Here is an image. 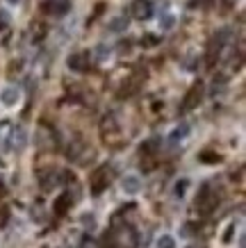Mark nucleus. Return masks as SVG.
Segmentation results:
<instances>
[{"instance_id": "16", "label": "nucleus", "mask_w": 246, "mask_h": 248, "mask_svg": "<svg viewBox=\"0 0 246 248\" xmlns=\"http://www.w3.org/2000/svg\"><path fill=\"white\" fill-rule=\"evenodd\" d=\"M157 146H160V139H157V137H153V139H148L146 143H142V153L146 155V157H150V155H155Z\"/></svg>"}, {"instance_id": "30", "label": "nucleus", "mask_w": 246, "mask_h": 248, "mask_svg": "<svg viewBox=\"0 0 246 248\" xmlns=\"http://www.w3.org/2000/svg\"><path fill=\"white\" fill-rule=\"evenodd\" d=\"M189 248H203V246H189Z\"/></svg>"}, {"instance_id": "17", "label": "nucleus", "mask_w": 246, "mask_h": 248, "mask_svg": "<svg viewBox=\"0 0 246 248\" xmlns=\"http://www.w3.org/2000/svg\"><path fill=\"white\" fill-rule=\"evenodd\" d=\"M155 248H176V239L171 234H160L155 241Z\"/></svg>"}, {"instance_id": "2", "label": "nucleus", "mask_w": 246, "mask_h": 248, "mask_svg": "<svg viewBox=\"0 0 246 248\" xmlns=\"http://www.w3.org/2000/svg\"><path fill=\"white\" fill-rule=\"evenodd\" d=\"M219 201H221L219 191H212V187H210V185H203L201 194H198V198H196V207L201 210V214H210V212L216 210Z\"/></svg>"}, {"instance_id": "24", "label": "nucleus", "mask_w": 246, "mask_h": 248, "mask_svg": "<svg viewBox=\"0 0 246 248\" xmlns=\"http://www.w3.org/2000/svg\"><path fill=\"white\" fill-rule=\"evenodd\" d=\"M9 221V210L7 207H0V228H5Z\"/></svg>"}, {"instance_id": "10", "label": "nucleus", "mask_w": 246, "mask_h": 248, "mask_svg": "<svg viewBox=\"0 0 246 248\" xmlns=\"http://www.w3.org/2000/svg\"><path fill=\"white\" fill-rule=\"evenodd\" d=\"M52 210H55V214H57V217H64V214H66V210H71V194H68V191H64V194L57 196V201H55V205H52Z\"/></svg>"}, {"instance_id": "22", "label": "nucleus", "mask_w": 246, "mask_h": 248, "mask_svg": "<svg viewBox=\"0 0 246 248\" xmlns=\"http://www.w3.org/2000/svg\"><path fill=\"white\" fill-rule=\"evenodd\" d=\"M232 237H235V223H228V228H226V232H224V244H230Z\"/></svg>"}, {"instance_id": "19", "label": "nucleus", "mask_w": 246, "mask_h": 248, "mask_svg": "<svg viewBox=\"0 0 246 248\" xmlns=\"http://www.w3.org/2000/svg\"><path fill=\"white\" fill-rule=\"evenodd\" d=\"M173 25H176V18H173V14L160 16V28H162V30H173Z\"/></svg>"}, {"instance_id": "25", "label": "nucleus", "mask_w": 246, "mask_h": 248, "mask_svg": "<svg viewBox=\"0 0 246 248\" xmlns=\"http://www.w3.org/2000/svg\"><path fill=\"white\" fill-rule=\"evenodd\" d=\"M7 25H9V14L5 9H0V30H5Z\"/></svg>"}, {"instance_id": "12", "label": "nucleus", "mask_w": 246, "mask_h": 248, "mask_svg": "<svg viewBox=\"0 0 246 248\" xmlns=\"http://www.w3.org/2000/svg\"><path fill=\"white\" fill-rule=\"evenodd\" d=\"M107 28H110V32H123L128 28V18H126V16H116V18H112V21H110V25H107Z\"/></svg>"}, {"instance_id": "14", "label": "nucleus", "mask_w": 246, "mask_h": 248, "mask_svg": "<svg viewBox=\"0 0 246 248\" xmlns=\"http://www.w3.org/2000/svg\"><path fill=\"white\" fill-rule=\"evenodd\" d=\"M198 162H203V164H219V162H221V155H219V153H212V151H205L198 155Z\"/></svg>"}, {"instance_id": "3", "label": "nucleus", "mask_w": 246, "mask_h": 248, "mask_svg": "<svg viewBox=\"0 0 246 248\" xmlns=\"http://www.w3.org/2000/svg\"><path fill=\"white\" fill-rule=\"evenodd\" d=\"M91 194L98 196L103 194L105 189H107V185H110V166H100V169H96V171L91 173Z\"/></svg>"}, {"instance_id": "11", "label": "nucleus", "mask_w": 246, "mask_h": 248, "mask_svg": "<svg viewBox=\"0 0 246 248\" xmlns=\"http://www.w3.org/2000/svg\"><path fill=\"white\" fill-rule=\"evenodd\" d=\"M121 189H123L126 194H137V191H142V180H139L137 175H126V178L121 180Z\"/></svg>"}, {"instance_id": "20", "label": "nucleus", "mask_w": 246, "mask_h": 248, "mask_svg": "<svg viewBox=\"0 0 246 248\" xmlns=\"http://www.w3.org/2000/svg\"><path fill=\"white\" fill-rule=\"evenodd\" d=\"M187 187H189V180H178L176 187H173V196H176V198H182V196L187 194Z\"/></svg>"}, {"instance_id": "27", "label": "nucleus", "mask_w": 246, "mask_h": 248, "mask_svg": "<svg viewBox=\"0 0 246 248\" xmlns=\"http://www.w3.org/2000/svg\"><path fill=\"white\" fill-rule=\"evenodd\" d=\"M82 223H89V226H94V217H89V214H82Z\"/></svg>"}, {"instance_id": "6", "label": "nucleus", "mask_w": 246, "mask_h": 248, "mask_svg": "<svg viewBox=\"0 0 246 248\" xmlns=\"http://www.w3.org/2000/svg\"><path fill=\"white\" fill-rule=\"evenodd\" d=\"M68 68L71 71H78V73H84L89 71V53H75L68 57Z\"/></svg>"}, {"instance_id": "21", "label": "nucleus", "mask_w": 246, "mask_h": 248, "mask_svg": "<svg viewBox=\"0 0 246 248\" xmlns=\"http://www.w3.org/2000/svg\"><path fill=\"white\" fill-rule=\"evenodd\" d=\"M160 44V39L155 37V34H146V37H142V46L144 48H153V46Z\"/></svg>"}, {"instance_id": "13", "label": "nucleus", "mask_w": 246, "mask_h": 248, "mask_svg": "<svg viewBox=\"0 0 246 248\" xmlns=\"http://www.w3.org/2000/svg\"><path fill=\"white\" fill-rule=\"evenodd\" d=\"M187 135H189V123H180L178 128L171 132V141L173 143H176V141H182Z\"/></svg>"}, {"instance_id": "26", "label": "nucleus", "mask_w": 246, "mask_h": 248, "mask_svg": "<svg viewBox=\"0 0 246 248\" xmlns=\"http://www.w3.org/2000/svg\"><path fill=\"white\" fill-rule=\"evenodd\" d=\"M82 248H96V241L89 239V237H84V239H82Z\"/></svg>"}, {"instance_id": "18", "label": "nucleus", "mask_w": 246, "mask_h": 248, "mask_svg": "<svg viewBox=\"0 0 246 248\" xmlns=\"http://www.w3.org/2000/svg\"><path fill=\"white\" fill-rule=\"evenodd\" d=\"M98 248H119V239H116V232H114V230H110V234H105L103 246H98Z\"/></svg>"}, {"instance_id": "23", "label": "nucleus", "mask_w": 246, "mask_h": 248, "mask_svg": "<svg viewBox=\"0 0 246 248\" xmlns=\"http://www.w3.org/2000/svg\"><path fill=\"white\" fill-rule=\"evenodd\" d=\"M44 34H46V25H37V28L32 25V37H34V41H39Z\"/></svg>"}, {"instance_id": "15", "label": "nucleus", "mask_w": 246, "mask_h": 248, "mask_svg": "<svg viewBox=\"0 0 246 248\" xmlns=\"http://www.w3.org/2000/svg\"><path fill=\"white\" fill-rule=\"evenodd\" d=\"M112 55V48L110 46H105V44H98L96 46V50H94V57H96V62H105L107 57Z\"/></svg>"}, {"instance_id": "7", "label": "nucleus", "mask_w": 246, "mask_h": 248, "mask_svg": "<svg viewBox=\"0 0 246 248\" xmlns=\"http://www.w3.org/2000/svg\"><path fill=\"white\" fill-rule=\"evenodd\" d=\"M130 9H132V16L134 18H139V21H146V18H150V14H153L150 0H134Z\"/></svg>"}, {"instance_id": "1", "label": "nucleus", "mask_w": 246, "mask_h": 248, "mask_svg": "<svg viewBox=\"0 0 246 248\" xmlns=\"http://www.w3.org/2000/svg\"><path fill=\"white\" fill-rule=\"evenodd\" d=\"M230 37H232V30L230 28H221V30L216 32L214 37H212V41H210V46H208V66H214L216 64V60H219V55H221V50H224V46L230 41Z\"/></svg>"}, {"instance_id": "28", "label": "nucleus", "mask_w": 246, "mask_h": 248, "mask_svg": "<svg viewBox=\"0 0 246 248\" xmlns=\"http://www.w3.org/2000/svg\"><path fill=\"white\" fill-rule=\"evenodd\" d=\"M5 2H7V5H12V7H18L23 0H5Z\"/></svg>"}, {"instance_id": "9", "label": "nucleus", "mask_w": 246, "mask_h": 248, "mask_svg": "<svg viewBox=\"0 0 246 248\" xmlns=\"http://www.w3.org/2000/svg\"><path fill=\"white\" fill-rule=\"evenodd\" d=\"M25 143H28V135H25V130H23V128L12 130V137H9V146H12L14 151H23V148H25Z\"/></svg>"}, {"instance_id": "8", "label": "nucleus", "mask_w": 246, "mask_h": 248, "mask_svg": "<svg viewBox=\"0 0 246 248\" xmlns=\"http://www.w3.org/2000/svg\"><path fill=\"white\" fill-rule=\"evenodd\" d=\"M18 100H21V89L18 87H5L0 91V103L5 107H14Z\"/></svg>"}, {"instance_id": "4", "label": "nucleus", "mask_w": 246, "mask_h": 248, "mask_svg": "<svg viewBox=\"0 0 246 248\" xmlns=\"http://www.w3.org/2000/svg\"><path fill=\"white\" fill-rule=\"evenodd\" d=\"M68 9H71L68 0H44L41 2V12L50 16H64Z\"/></svg>"}, {"instance_id": "5", "label": "nucleus", "mask_w": 246, "mask_h": 248, "mask_svg": "<svg viewBox=\"0 0 246 248\" xmlns=\"http://www.w3.org/2000/svg\"><path fill=\"white\" fill-rule=\"evenodd\" d=\"M201 100H203V84L196 82L192 89L187 91L185 100H182V112H189V109H194V107L198 105Z\"/></svg>"}, {"instance_id": "29", "label": "nucleus", "mask_w": 246, "mask_h": 248, "mask_svg": "<svg viewBox=\"0 0 246 248\" xmlns=\"http://www.w3.org/2000/svg\"><path fill=\"white\" fill-rule=\"evenodd\" d=\"M244 244H246V237H244V234H242V237H239V248H246Z\"/></svg>"}]
</instances>
